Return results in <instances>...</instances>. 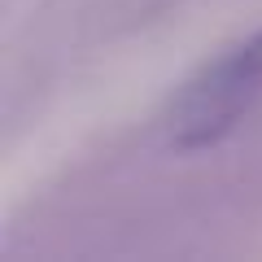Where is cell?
<instances>
[{"label":"cell","mask_w":262,"mask_h":262,"mask_svg":"<svg viewBox=\"0 0 262 262\" xmlns=\"http://www.w3.org/2000/svg\"><path fill=\"white\" fill-rule=\"evenodd\" d=\"M262 96V31L210 61L170 105V144L184 153L210 149Z\"/></svg>","instance_id":"6da1fadb"}]
</instances>
